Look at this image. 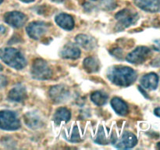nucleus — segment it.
<instances>
[{
    "label": "nucleus",
    "mask_w": 160,
    "mask_h": 150,
    "mask_svg": "<svg viewBox=\"0 0 160 150\" xmlns=\"http://www.w3.org/2000/svg\"><path fill=\"white\" fill-rule=\"evenodd\" d=\"M112 54L113 55V56H115L116 57L120 58V56L123 55V51H122V49H120V48H115V49H112Z\"/></svg>",
    "instance_id": "24"
},
{
    "label": "nucleus",
    "mask_w": 160,
    "mask_h": 150,
    "mask_svg": "<svg viewBox=\"0 0 160 150\" xmlns=\"http://www.w3.org/2000/svg\"><path fill=\"white\" fill-rule=\"evenodd\" d=\"M66 132L67 133V135L66 138L68 139L71 142H79L81 141L82 136H81V130L79 129L78 126L74 125V126L70 127V129H67Z\"/></svg>",
    "instance_id": "19"
},
{
    "label": "nucleus",
    "mask_w": 160,
    "mask_h": 150,
    "mask_svg": "<svg viewBox=\"0 0 160 150\" xmlns=\"http://www.w3.org/2000/svg\"><path fill=\"white\" fill-rule=\"evenodd\" d=\"M84 67L89 73H94L99 70V63L95 58L88 57L84 61Z\"/></svg>",
    "instance_id": "21"
},
{
    "label": "nucleus",
    "mask_w": 160,
    "mask_h": 150,
    "mask_svg": "<svg viewBox=\"0 0 160 150\" xmlns=\"http://www.w3.org/2000/svg\"><path fill=\"white\" fill-rule=\"evenodd\" d=\"M93 1H98V0H93Z\"/></svg>",
    "instance_id": "33"
},
{
    "label": "nucleus",
    "mask_w": 160,
    "mask_h": 150,
    "mask_svg": "<svg viewBox=\"0 0 160 150\" xmlns=\"http://www.w3.org/2000/svg\"><path fill=\"white\" fill-rule=\"evenodd\" d=\"M151 55V50L148 47L139 46L134 51L130 52L127 56V60L131 63H143Z\"/></svg>",
    "instance_id": "5"
},
{
    "label": "nucleus",
    "mask_w": 160,
    "mask_h": 150,
    "mask_svg": "<svg viewBox=\"0 0 160 150\" xmlns=\"http://www.w3.org/2000/svg\"><path fill=\"white\" fill-rule=\"evenodd\" d=\"M25 122L28 124V126L32 128H36L40 126L41 120L35 113L28 112V114L25 115Z\"/></svg>",
    "instance_id": "23"
},
{
    "label": "nucleus",
    "mask_w": 160,
    "mask_h": 150,
    "mask_svg": "<svg viewBox=\"0 0 160 150\" xmlns=\"http://www.w3.org/2000/svg\"><path fill=\"white\" fill-rule=\"evenodd\" d=\"M92 101L97 106H103L106 104L107 101L108 95L105 92H95L91 96Z\"/></svg>",
    "instance_id": "22"
},
{
    "label": "nucleus",
    "mask_w": 160,
    "mask_h": 150,
    "mask_svg": "<svg viewBox=\"0 0 160 150\" xmlns=\"http://www.w3.org/2000/svg\"><path fill=\"white\" fill-rule=\"evenodd\" d=\"M70 117H71V114L69 109H67V108L61 107L59 108L55 112L54 120L56 123H59L61 122L68 121L70 119Z\"/></svg>",
    "instance_id": "20"
},
{
    "label": "nucleus",
    "mask_w": 160,
    "mask_h": 150,
    "mask_svg": "<svg viewBox=\"0 0 160 150\" xmlns=\"http://www.w3.org/2000/svg\"><path fill=\"white\" fill-rule=\"evenodd\" d=\"M20 120L17 115L11 111L0 112V128L2 129L13 131L20 128Z\"/></svg>",
    "instance_id": "3"
},
{
    "label": "nucleus",
    "mask_w": 160,
    "mask_h": 150,
    "mask_svg": "<svg viewBox=\"0 0 160 150\" xmlns=\"http://www.w3.org/2000/svg\"><path fill=\"white\" fill-rule=\"evenodd\" d=\"M80 55H81V51L78 47L72 43L67 44L61 51V56L66 59H78Z\"/></svg>",
    "instance_id": "14"
},
{
    "label": "nucleus",
    "mask_w": 160,
    "mask_h": 150,
    "mask_svg": "<svg viewBox=\"0 0 160 150\" xmlns=\"http://www.w3.org/2000/svg\"><path fill=\"white\" fill-rule=\"evenodd\" d=\"M2 0H0V3H2Z\"/></svg>",
    "instance_id": "32"
},
{
    "label": "nucleus",
    "mask_w": 160,
    "mask_h": 150,
    "mask_svg": "<svg viewBox=\"0 0 160 150\" xmlns=\"http://www.w3.org/2000/svg\"><path fill=\"white\" fill-rule=\"evenodd\" d=\"M2 70V66L0 65V70Z\"/></svg>",
    "instance_id": "31"
},
{
    "label": "nucleus",
    "mask_w": 160,
    "mask_h": 150,
    "mask_svg": "<svg viewBox=\"0 0 160 150\" xmlns=\"http://www.w3.org/2000/svg\"><path fill=\"white\" fill-rule=\"evenodd\" d=\"M157 146H158V148H159V149H160V142H159V143H158Z\"/></svg>",
    "instance_id": "30"
},
{
    "label": "nucleus",
    "mask_w": 160,
    "mask_h": 150,
    "mask_svg": "<svg viewBox=\"0 0 160 150\" xmlns=\"http://www.w3.org/2000/svg\"><path fill=\"white\" fill-rule=\"evenodd\" d=\"M114 138L112 135H109V132L106 131V128L100 127L97 132L96 137H95V142L101 145H107L109 142L113 143Z\"/></svg>",
    "instance_id": "16"
},
{
    "label": "nucleus",
    "mask_w": 160,
    "mask_h": 150,
    "mask_svg": "<svg viewBox=\"0 0 160 150\" xmlns=\"http://www.w3.org/2000/svg\"><path fill=\"white\" fill-rule=\"evenodd\" d=\"M138 14L136 12H131L128 9H123L116 15V19L119 21L118 25L121 26L122 29L134 24L138 20Z\"/></svg>",
    "instance_id": "6"
},
{
    "label": "nucleus",
    "mask_w": 160,
    "mask_h": 150,
    "mask_svg": "<svg viewBox=\"0 0 160 150\" xmlns=\"http://www.w3.org/2000/svg\"><path fill=\"white\" fill-rule=\"evenodd\" d=\"M4 20L8 24L14 28H20L26 23L27 17L22 12H9L4 16Z\"/></svg>",
    "instance_id": "8"
},
{
    "label": "nucleus",
    "mask_w": 160,
    "mask_h": 150,
    "mask_svg": "<svg viewBox=\"0 0 160 150\" xmlns=\"http://www.w3.org/2000/svg\"><path fill=\"white\" fill-rule=\"evenodd\" d=\"M153 48L156 51L160 52V39L156 40L154 42V45H153Z\"/></svg>",
    "instance_id": "25"
},
{
    "label": "nucleus",
    "mask_w": 160,
    "mask_h": 150,
    "mask_svg": "<svg viewBox=\"0 0 160 150\" xmlns=\"http://www.w3.org/2000/svg\"><path fill=\"white\" fill-rule=\"evenodd\" d=\"M136 6L149 12H160V0H135Z\"/></svg>",
    "instance_id": "10"
},
{
    "label": "nucleus",
    "mask_w": 160,
    "mask_h": 150,
    "mask_svg": "<svg viewBox=\"0 0 160 150\" xmlns=\"http://www.w3.org/2000/svg\"><path fill=\"white\" fill-rule=\"evenodd\" d=\"M31 74L35 79L47 80L51 78L52 70L45 61L38 59L33 63Z\"/></svg>",
    "instance_id": "4"
},
{
    "label": "nucleus",
    "mask_w": 160,
    "mask_h": 150,
    "mask_svg": "<svg viewBox=\"0 0 160 150\" xmlns=\"http://www.w3.org/2000/svg\"><path fill=\"white\" fill-rule=\"evenodd\" d=\"M47 26L44 22L34 21L27 27L28 35L33 39H39L46 32Z\"/></svg>",
    "instance_id": "7"
},
{
    "label": "nucleus",
    "mask_w": 160,
    "mask_h": 150,
    "mask_svg": "<svg viewBox=\"0 0 160 150\" xmlns=\"http://www.w3.org/2000/svg\"><path fill=\"white\" fill-rule=\"evenodd\" d=\"M77 43L86 50H91L96 45V41L94 38L86 34H79L76 38Z\"/></svg>",
    "instance_id": "15"
},
{
    "label": "nucleus",
    "mask_w": 160,
    "mask_h": 150,
    "mask_svg": "<svg viewBox=\"0 0 160 150\" xmlns=\"http://www.w3.org/2000/svg\"><path fill=\"white\" fill-rule=\"evenodd\" d=\"M55 20L60 28L67 30V31H70L74 27V21H73V17L68 14H59L58 16H56Z\"/></svg>",
    "instance_id": "13"
},
{
    "label": "nucleus",
    "mask_w": 160,
    "mask_h": 150,
    "mask_svg": "<svg viewBox=\"0 0 160 150\" xmlns=\"http://www.w3.org/2000/svg\"><path fill=\"white\" fill-rule=\"evenodd\" d=\"M5 31H6V28L2 25H0V34H3Z\"/></svg>",
    "instance_id": "28"
},
{
    "label": "nucleus",
    "mask_w": 160,
    "mask_h": 150,
    "mask_svg": "<svg viewBox=\"0 0 160 150\" xmlns=\"http://www.w3.org/2000/svg\"><path fill=\"white\" fill-rule=\"evenodd\" d=\"M27 95L25 88L22 85H18L17 87L13 88L12 90L9 92V98L12 101L15 102H21L25 98Z\"/></svg>",
    "instance_id": "17"
},
{
    "label": "nucleus",
    "mask_w": 160,
    "mask_h": 150,
    "mask_svg": "<svg viewBox=\"0 0 160 150\" xmlns=\"http://www.w3.org/2000/svg\"><path fill=\"white\" fill-rule=\"evenodd\" d=\"M154 113H155V115H156V116H157V117H160V107L155 109Z\"/></svg>",
    "instance_id": "27"
},
{
    "label": "nucleus",
    "mask_w": 160,
    "mask_h": 150,
    "mask_svg": "<svg viewBox=\"0 0 160 150\" xmlns=\"http://www.w3.org/2000/svg\"><path fill=\"white\" fill-rule=\"evenodd\" d=\"M138 139L134 134L131 132H125L119 140L115 142L116 146L118 148H131L137 145Z\"/></svg>",
    "instance_id": "9"
},
{
    "label": "nucleus",
    "mask_w": 160,
    "mask_h": 150,
    "mask_svg": "<svg viewBox=\"0 0 160 150\" xmlns=\"http://www.w3.org/2000/svg\"><path fill=\"white\" fill-rule=\"evenodd\" d=\"M107 76L111 82L123 87L131 85L137 79V73L132 68L122 66H116L109 69Z\"/></svg>",
    "instance_id": "1"
},
{
    "label": "nucleus",
    "mask_w": 160,
    "mask_h": 150,
    "mask_svg": "<svg viewBox=\"0 0 160 150\" xmlns=\"http://www.w3.org/2000/svg\"><path fill=\"white\" fill-rule=\"evenodd\" d=\"M0 58L9 67L21 70L26 66L25 58L20 52L13 48H3L0 51Z\"/></svg>",
    "instance_id": "2"
},
{
    "label": "nucleus",
    "mask_w": 160,
    "mask_h": 150,
    "mask_svg": "<svg viewBox=\"0 0 160 150\" xmlns=\"http://www.w3.org/2000/svg\"><path fill=\"white\" fill-rule=\"evenodd\" d=\"M141 84L146 89L156 90L159 84V76L155 73H148L142 78Z\"/></svg>",
    "instance_id": "12"
},
{
    "label": "nucleus",
    "mask_w": 160,
    "mask_h": 150,
    "mask_svg": "<svg viewBox=\"0 0 160 150\" xmlns=\"http://www.w3.org/2000/svg\"><path fill=\"white\" fill-rule=\"evenodd\" d=\"M22 2H31L34 1V0H20Z\"/></svg>",
    "instance_id": "29"
},
{
    "label": "nucleus",
    "mask_w": 160,
    "mask_h": 150,
    "mask_svg": "<svg viewBox=\"0 0 160 150\" xmlns=\"http://www.w3.org/2000/svg\"><path fill=\"white\" fill-rule=\"evenodd\" d=\"M6 82H7V81H6V78H5V77L0 75V88L4 87L6 84Z\"/></svg>",
    "instance_id": "26"
},
{
    "label": "nucleus",
    "mask_w": 160,
    "mask_h": 150,
    "mask_svg": "<svg viewBox=\"0 0 160 150\" xmlns=\"http://www.w3.org/2000/svg\"><path fill=\"white\" fill-rule=\"evenodd\" d=\"M50 96L56 102H62L67 100L69 96V92L67 88L61 85L54 86L50 89Z\"/></svg>",
    "instance_id": "11"
},
{
    "label": "nucleus",
    "mask_w": 160,
    "mask_h": 150,
    "mask_svg": "<svg viewBox=\"0 0 160 150\" xmlns=\"http://www.w3.org/2000/svg\"><path fill=\"white\" fill-rule=\"evenodd\" d=\"M111 106L112 109L119 115L124 116L128 112V107L126 103L119 98H113L111 101Z\"/></svg>",
    "instance_id": "18"
}]
</instances>
